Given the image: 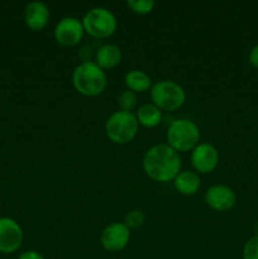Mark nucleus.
Returning <instances> with one entry per match:
<instances>
[{
  "instance_id": "f257e3e1",
  "label": "nucleus",
  "mask_w": 258,
  "mask_h": 259,
  "mask_svg": "<svg viewBox=\"0 0 258 259\" xmlns=\"http://www.w3.org/2000/svg\"><path fill=\"white\" fill-rule=\"evenodd\" d=\"M182 166L181 156L167 143L152 146L144 153L143 169L147 176L157 182H168L175 180Z\"/></svg>"
},
{
  "instance_id": "dca6fc26",
  "label": "nucleus",
  "mask_w": 258,
  "mask_h": 259,
  "mask_svg": "<svg viewBox=\"0 0 258 259\" xmlns=\"http://www.w3.org/2000/svg\"><path fill=\"white\" fill-rule=\"evenodd\" d=\"M128 90L134 91V93H143L147 91L149 88H152V80L147 72L142 70H132L126 72L124 77Z\"/></svg>"
},
{
  "instance_id": "5701e85b",
  "label": "nucleus",
  "mask_w": 258,
  "mask_h": 259,
  "mask_svg": "<svg viewBox=\"0 0 258 259\" xmlns=\"http://www.w3.org/2000/svg\"><path fill=\"white\" fill-rule=\"evenodd\" d=\"M248 60H249L250 65L258 70V45H255L254 47L250 50L249 56H248Z\"/></svg>"
},
{
  "instance_id": "2eb2a0df",
  "label": "nucleus",
  "mask_w": 258,
  "mask_h": 259,
  "mask_svg": "<svg viewBox=\"0 0 258 259\" xmlns=\"http://www.w3.org/2000/svg\"><path fill=\"white\" fill-rule=\"evenodd\" d=\"M139 124L147 128H154L162 121V110L153 103L142 104L136 113Z\"/></svg>"
},
{
  "instance_id": "a211bd4d",
  "label": "nucleus",
  "mask_w": 258,
  "mask_h": 259,
  "mask_svg": "<svg viewBox=\"0 0 258 259\" xmlns=\"http://www.w3.org/2000/svg\"><path fill=\"white\" fill-rule=\"evenodd\" d=\"M146 220V215L141 209H133L128 211L124 218V224L129 228V229H137L141 228L144 224Z\"/></svg>"
},
{
  "instance_id": "4be33fe9",
  "label": "nucleus",
  "mask_w": 258,
  "mask_h": 259,
  "mask_svg": "<svg viewBox=\"0 0 258 259\" xmlns=\"http://www.w3.org/2000/svg\"><path fill=\"white\" fill-rule=\"evenodd\" d=\"M18 259H45V257L38 250H25L18 257Z\"/></svg>"
},
{
  "instance_id": "6ab92c4d",
  "label": "nucleus",
  "mask_w": 258,
  "mask_h": 259,
  "mask_svg": "<svg viewBox=\"0 0 258 259\" xmlns=\"http://www.w3.org/2000/svg\"><path fill=\"white\" fill-rule=\"evenodd\" d=\"M126 5L136 14H148L153 10L154 0H126Z\"/></svg>"
},
{
  "instance_id": "9b49d317",
  "label": "nucleus",
  "mask_w": 258,
  "mask_h": 259,
  "mask_svg": "<svg viewBox=\"0 0 258 259\" xmlns=\"http://www.w3.org/2000/svg\"><path fill=\"white\" fill-rule=\"evenodd\" d=\"M219 163V152L212 144L199 143L191 151V164L200 174H210Z\"/></svg>"
},
{
  "instance_id": "9d476101",
  "label": "nucleus",
  "mask_w": 258,
  "mask_h": 259,
  "mask_svg": "<svg viewBox=\"0 0 258 259\" xmlns=\"http://www.w3.org/2000/svg\"><path fill=\"white\" fill-rule=\"evenodd\" d=\"M205 202L210 209L224 212L234 207L237 195L234 190L227 185H212L205 192Z\"/></svg>"
},
{
  "instance_id": "f8f14e48",
  "label": "nucleus",
  "mask_w": 258,
  "mask_h": 259,
  "mask_svg": "<svg viewBox=\"0 0 258 259\" xmlns=\"http://www.w3.org/2000/svg\"><path fill=\"white\" fill-rule=\"evenodd\" d=\"M50 9L43 2H32L24 9V22L30 29L40 30L48 24Z\"/></svg>"
},
{
  "instance_id": "ddd939ff",
  "label": "nucleus",
  "mask_w": 258,
  "mask_h": 259,
  "mask_svg": "<svg viewBox=\"0 0 258 259\" xmlns=\"http://www.w3.org/2000/svg\"><path fill=\"white\" fill-rule=\"evenodd\" d=\"M174 185L175 189L180 194L190 196V195H195L199 191L200 186H201V179H200L197 172L185 169V171H180V174L175 177Z\"/></svg>"
},
{
  "instance_id": "f03ea898",
  "label": "nucleus",
  "mask_w": 258,
  "mask_h": 259,
  "mask_svg": "<svg viewBox=\"0 0 258 259\" xmlns=\"http://www.w3.org/2000/svg\"><path fill=\"white\" fill-rule=\"evenodd\" d=\"M108 77L103 68L95 62H81L72 72V85L85 96H96L103 93Z\"/></svg>"
},
{
  "instance_id": "4468645a",
  "label": "nucleus",
  "mask_w": 258,
  "mask_h": 259,
  "mask_svg": "<svg viewBox=\"0 0 258 259\" xmlns=\"http://www.w3.org/2000/svg\"><path fill=\"white\" fill-rule=\"evenodd\" d=\"M121 61V50L116 45H103L95 55V63L100 66L103 70L113 68L118 66Z\"/></svg>"
},
{
  "instance_id": "1a4fd4ad",
  "label": "nucleus",
  "mask_w": 258,
  "mask_h": 259,
  "mask_svg": "<svg viewBox=\"0 0 258 259\" xmlns=\"http://www.w3.org/2000/svg\"><path fill=\"white\" fill-rule=\"evenodd\" d=\"M82 20L76 17H65L56 24L55 38L62 46L78 45L83 37Z\"/></svg>"
},
{
  "instance_id": "20e7f679",
  "label": "nucleus",
  "mask_w": 258,
  "mask_h": 259,
  "mask_svg": "<svg viewBox=\"0 0 258 259\" xmlns=\"http://www.w3.org/2000/svg\"><path fill=\"white\" fill-rule=\"evenodd\" d=\"M138 128L137 116L132 111H114L105 123L106 136L116 144H125L133 141L138 133Z\"/></svg>"
},
{
  "instance_id": "412c9836",
  "label": "nucleus",
  "mask_w": 258,
  "mask_h": 259,
  "mask_svg": "<svg viewBox=\"0 0 258 259\" xmlns=\"http://www.w3.org/2000/svg\"><path fill=\"white\" fill-rule=\"evenodd\" d=\"M95 50L91 46L85 45L78 50V58L81 62H95Z\"/></svg>"
},
{
  "instance_id": "6e6552de",
  "label": "nucleus",
  "mask_w": 258,
  "mask_h": 259,
  "mask_svg": "<svg viewBox=\"0 0 258 259\" xmlns=\"http://www.w3.org/2000/svg\"><path fill=\"white\" fill-rule=\"evenodd\" d=\"M23 243V230L12 218H0V253L12 254Z\"/></svg>"
},
{
  "instance_id": "0eeeda50",
  "label": "nucleus",
  "mask_w": 258,
  "mask_h": 259,
  "mask_svg": "<svg viewBox=\"0 0 258 259\" xmlns=\"http://www.w3.org/2000/svg\"><path fill=\"white\" fill-rule=\"evenodd\" d=\"M131 229L124 223H111L104 228L100 235V243L108 252H120L128 245Z\"/></svg>"
},
{
  "instance_id": "39448f33",
  "label": "nucleus",
  "mask_w": 258,
  "mask_h": 259,
  "mask_svg": "<svg viewBox=\"0 0 258 259\" xmlns=\"http://www.w3.org/2000/svg\"><path fill=\"white\" fill-rule=\"evenodd\" d=\"M151 98L161 110L175 111L184 105L186 93L180 83L174 80H161L152 85Z\"/></svg>"
},
{
  "instance_id": "f3484780",
  "label": "nucleus",
  "mask_w": 258,
  "mask_h": 259,
  "mask_svg": "<svg viewBox=\"0 0 258 259\" xmlns=\"http://www.w3.org/2000/svg\"><path fill=\"white\" fill-rule=\"evenodd\" d=\"M138 103V96L132 90H123L118 96V105L120 110L132 111L137 106Z\"/></svg>"
},
{
  "instance_id": "7ed1b4c3",
  "label": "nucleus",
  "mask_w": 258,
  "mask_h": 259,
  "mask_svg": "<svg viewBox=\"0 0 258 259\" xmlns=\"http://www.w3.org/2000/svg\"><path fill=\"white\" fill-rule=\"evenodd\" d=\"M167 144L180 152L192 151L200 142L199 125L187 118L175 119L167 128Z\"/></svg>"
},
{
  "instance_id": "423d86ee",
  "label": "nucleus",
  "mask_w": 258,
  "mask_h": 259,
  "mask_svg": "<svg viewBox=\"0 0 258 259\" xmlns=\"http://www.w3.org/2000/svg\"><path fill=\"white\" fill-rule=\"evenodd\" d=\"M86 33L94 38H108L116 30L118 22L111 10L104 7H94L86 12L82 18Z\"/></svg>"
},
{
  "instance_id": "aec40b11",
  "label": "nucleus",
  "mask_w": 258,
  "mask_h": 259,
  "mask_svg": "<svg viewBox=\"0 0 258 259\" xmlns=\"http://www.w3.org/2000/svg\"><path fill=\"white\" fill-rule=\"evenodd\" d=\"M243 259H258V234L245 242L242 252Z\"/></svg>"
}]
</instances>
